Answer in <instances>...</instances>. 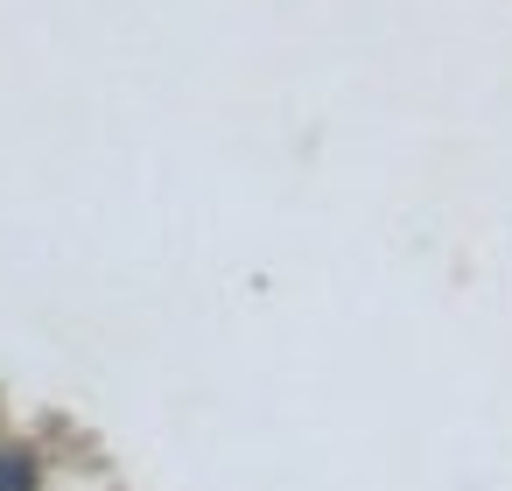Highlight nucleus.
I'll return each instance as SVG.
<instances>
[{
	"label": "nucleus",
	"instance_id": "obj_1",
	"mask_svg": "<svg viewBox=\"0 0 512 491\" xmlns=\"http://www.w3.org/2000/svg\"><path fill=\"white\" fill-rule=\"evenodd\" d=\"M0 491H29V463L22 456H0Z\"/></svg>",
	"mask_w": 512,
	"mask_h": 491
}]
</instances>
